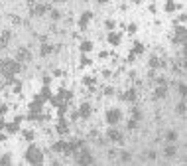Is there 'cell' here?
I'll list each match as a JSON object with an SVG mask.
<instances>
[{"instance_id": "1", "label": "cell", "mask_w": 187, "mask_h": 166, "mask_svg": "<svg viewBox=\"0 0 187 166\" xmlns=\"http://www.w3.org/2000/svg\"><path fill=\"white\" fill-rule=\"evenodd\" d=\"M26 158H28V162H43V156L39 154V150L37 148H34V146H30L28 148V154H26Z\"/></svg>"}, {"instance_id": "2", "label": "cell", "mask_w": 187, "mask_h": 166, "mask_svg": "<svg viewBox=\"0 0 187 166\" xmlns=\"http://www.w3.org/2000/svg\"><path fill=\"white\" fill-rule=\"evenodd\" d=\"M16 59L26 63V62H30V59H32V53H30L28 47H18V50H16Z\"/></svg>"}, {"instance_id": "3", "label": "cell", "mask_w": 187, "mask_h": 166, "mask_svg": "<svg viewBox=\"0 0 187 166\" xmlns=\"http://www.w3.org/2000/svg\"><path fill=\"white\" fill-rule=\"evenodd\" d=\"M10 38H12V34H10V30H4V32L0 34V50H4V47H8Z\"/></svg>"}, {"instance_id": "4", "label": "cell", "mask_w": 187, "mask_h": 166, "mask_svg": "<svg viewBox=\"0 0 187 166\" xmlns=\"http://www.w3.org/2000/svg\"><path fill=\"white\" fill-rule=\"evenodd\" d=\"M79 115L83 119H89L91 117V105L89 103H83V105H81V109H79Z\"/></svg>"}, {"instance_id": "5", "label": "cell", "mask_w": 187, "mask_h": 166, "mask_svg": "<svg viewBox=\"0 0 187 166\" xmlns=\"http://www.w3.org/2000/svg\"><path fill=\"white\" fill-rule=\"evenodd\" d=\"M49 10V6L47 4H36V8H34V14H37V16H43Z\"/></svg>"}, {"instance_id": "6", "label": "cell", "mask_w": 187, "mask_h": 166, "mask_svg": "<svg viewBox=\"0 0 187 166\" xmlns=\"http://www.w3.org/2000/svg\"><path fill=\"white\" fill-rule=\"evenodd\" d=\"M108 138H110V140H116V142H120V140H122L120 133H118L116 128H110V131H108Z\"/></svg>"}, {"instance_id": "7", "label": "cell", "mask_w": 187, "mask_h": 166, "mask_svg": "<svg viewBox=\"0 0 187 166\" xmlns=\"http://www.w3.org/2000/svg\"><path fill=\"white\" fill-rule=\"evenodd\" d=\"M118 119H120V113H118V111H110V113H108V119H107V121L114 125V123H118Z\"/></svg>"}, {"instance_id": "8", "label": "cell", "mask_w": 187, "mask_h": 166, "mask_svg": "<svg viewBox=\"0 0 187 166\" xmlns=\"http://www.w3.org/2000/svg\"><path fill=\"white\" fill-rule=\"evenodd\" d=\"M173 71H177V73H183V71H185V63H183V59H179L177 63H173Z\"/></svg>"}, {"instance_id": "9", "label": "cell", "mask_w": 187, "mask_h": 166, "mask_svg": "<svg viewBox=\"0 0 187 166\" xmlns=\"http://www.w3.org/2000/svg\"><path fill=\"white\" fill-rule=\"evenodd\" d=\"M53 150L55 152H63L65 150V142H55V144H53Z\"/></svg>"}, {"instance_id": "10", "label": "cell", "mask_w": 187, "mask_h": 166, "mask_svg": "<svg viewBox=\"0 0 187 166\" xmlns=\"http://www.w3.org/2000/svg\"><path fill=\"white\" fill-rule=\"evenodd\" d=\"M108 42L110 44H118L120 42V36H118V34H110V36H108Z\"/></svg>"}, {"instance_id": "11", "label": "cell", "mask_w": 187, "mask_h": 166, "mask_svg": "<svg viewBox=\"0 0 187 166\" xmlns=\"http://www.w3.org/2000/svg\"><path fill=\"white\" fill-rule=\"evenodd\" d=\"M47 53H51V46H47V44L43 42V46H42V56H47Z\"/></svg>"}, {"instance_id": "12", "label": "cell", "mask_w": 187, "mask_h": 166, "mask_svg": "<svg viewBox=\"0 0 187 166\" xmlns=\"http://www.w3.org/2000/svg\"><path fill=\"white\" fill-rule=\"evenodd\" d=\"M124 97H126L128 101H134V99H136V91H134V89H130L126 95H124Z\"/></svg>"}, {"instance_id": "13", "label": "cell", "mask_w": 187, "mask_h": 166, "mask_svg": "<svg viewBox=\"0 0 187 166\" xmlns=\"http://www.w3.org/2000/svg\"><path fill=\"white\" fill-rule=\"evenodd\" d=\"M150 65H152V67H158V65H162V62H159V59H158V57H152V59H150Z\"/></svg>"}, {"instance_id": "14", "label": "cell", "mask_w": 187, "mask_h": 166, "mask_svg": "<svg viewBox=\"0 0 187 166\" xmlns=\"http://www.w3.org/2000/svg\"><path fill=\"white\" fill-rule=\"evenodd\" d=\"M175 154V146H168L165 148V156H173Z\"/></svg>"}, {"instance_id": "15", "label": "cell", "mask_w": 187, "mask_h": 166, "mask_svg": "<svg viewBox=\"0 0 187 166\" xmlns=\"http://www.w3.org/2000/svg\"><path fill=\"white\" fill-rule=\"evenodd\" d=\"M51 18L53 20H59L61 18V12H59V10H51Z\"/></svg>"}, {"instance_id": "16", "label": "cell", "mask_w": 187, "mask_h": 166, "mask_svg": "<svg viewBox=\"0 0 187 166\" xmlns=\"http://www.w3.org/2000/svg\"><path fill=\"white\" fill-rule=\"evenodd\" d=\"M12 24H14V26H18V24H22V20H20V16H12Z\"/></svg>"}, {"instance_id": "17", "label": "cell", "mask_w": 187, "mask_h": 166, "mask_svg": "<svg viewBox=\"0 0 187 166\" xmlns=\"http://www.w3.org/2000/svg\"><path fill=\"white\" fill-rule=\"evenodd\" d=\"M177 113H179V115L185 113V103H179V105H177Z\"/></svg>"}, {"instance_id": "18", "label": "cell", "mask_w": 187, "mask_h": 166, "mask_svg": "<svg viewBox=\"0 0 187 166\" xmlns=\"http://www.w3.org/2000/svg\"><path fill=\"white\" fill-rule=\"evenodd\" d=\"M175 138H177V133L169 131V133H168V140H175Z\"/></svg>"}, {"instance_id": "19", "label": "cell", "mask_w": 187, "mask_h": 166, "mask_svg": "<svg viewBox=\"0 0 187 166\" xmlns=\"http://www.w3.org/2000/svg\"><path fill=\"white\" fill-rule=\"evenodd\" d=\"M89 50H91V42H85L83 44V52H89Z\"/></svg>"}, {"instance_id": "20", "label": "cell", "mask_w": 187, "mask_h": 166, "mask_svg": "<svg viewBox=\"0 0 187 166\" xmlns=\"http://www.w3.org/2000/svg\"><path fill=\"white\" fill-rule=\"evenodd\" d=\"M26 138H28V140H32V138H34V133H32V131H26Z\"/></svg>"}, {"instance_id": "21", "label": "cell", "mask_w": 187, "mask_h": 166, "mask_svg": "<svg viewBox=\"0 0 187 166\" xmlns=\"http://www.w3.org/2000/svg\"><path fill=\"white\" fill-rule=\"evenodd\" d=\"M107 28H108V30H112V28H114V22H110V20H107Z\"/></svg>"}, {"instance_id": "22", "label": "cell", "mask_w": 187, "mask_h": 166, "mask_svg": "<svg viewBox=\"0 0 187 166\" xmlns=\"http://www.w3.org/2000/svg\"><path fill=\"white\" fill-rule=\"evenodd\" d=\"M179 93H181V95H185V85H183V83L179 85Z\"/></svg>"}, {"instance_id": "23", "label": "cell", "mask_w": 187, "mask_h": 166, "mask_svg": "<svg viewBox=\"0 0 187 166\" xmlns=\"http://www.w3.org/2000/svg\"><path fill=\"white\" fill-rule=\"evenodd\" d=\"M98 2H107V0H98Z\"/></svg>"}, {"instance_id": "24", "label": "cell", "mask_w": 187, "mask_h": 166, "mask_svg": "<svg viewBox=\"0 0 187 166\" xmlns=\"http://www.w3.org/2000/svg\"><path fill=\"white\" fill-rule=\"evenodd\" d=\"M55 2H63V0H55Z\"/></svg>"}]
</instances>
